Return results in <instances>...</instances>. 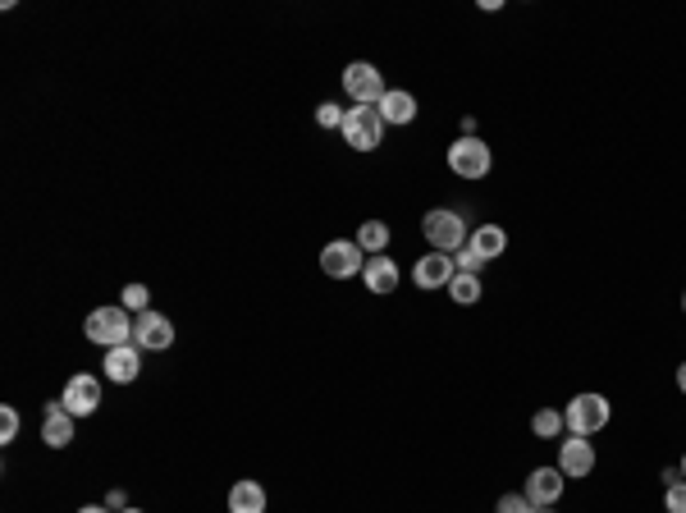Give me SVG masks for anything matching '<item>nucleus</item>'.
<instances>
[{"label": "nucleus", "mask_w": 686, "mask_h": 513, "mask_svg": "<svg viewBox=\"0 0 686 513\" xmlns=\"http://www.w3.org/2000/svg\"><path fill=\"white\" fill-rule=\"evenodd\" d=\"M421 234H426V243L435 252H462L467 243H472V230H467V216H458L453 207H435L426 211V220H421Z\"/></svg>", "instance_id": "f257e3e1"}, {"label": "nucleus", "mask_w": 686, "mask_h": 513, "mask_svg": "<svg viewBox=\"0 0 686 513\" xmlns=\"http://www.w3.org/2000/svg\"><path fill=\"white\" fill-rule=\"evenodd\" d=\"M609 417H613V408H609V399H604V394H577V399L563 408L568 431H572V436H581V440L600 436L604 426H609Z\"/></svg>", "instance_id": "f03ea898"}, {"label": "nucleus", "mask_w": 686, "mask_h": 513, "mask_svg": "<svg viewBox=\"0 0 686 513\" xmlns=\"http://www.w3.org/2000/svg\"><path fill=\"white\" fill-rule=\"evenodd\" d=\"M83 335L92 344H101V349H119V344H133V321L124 307H97L83 321Z\"/></svg>", "instance_id": "7ed1b4c3"}, {"label": "nucleus", "mask_w": 686, "mask_h": 513, "mask_svg": "<svg viewBox=\"0 0 686 513\" xmlns=\"http://www.w3.org/2000/svg\"><path fill=\"white\" fill-rule=\"evenodd\" d=\"M343 142L353 147V152H376L380 138H385V115L376 106H353L343 115Z\"/></svg>", "instance_id": "20e7f679"}, {"label": "nucleus", "mask_w": 686, "mask_h": 513, "mask_svg": "<svg viewBox=\"0 0 686 513\" xmlns=\"http://www.w3.org/2000/svg\"><path fill=\"white\" fill-rule=\"evenodd\" d=\"M343 92L353 97V106H380L385 97V74H380L371 60H353V65L343 69Z\"/></svg>", "instance_id": "39448f33"}, {"label": "nucleus", "mask_w": 686, "mask_h": 513, "mask_svg": "<svg viewBox=\"0 0 686 513\" xmlns=\"http://www.w3.org/2000/svg\"><path fill=\"white\" fill-rule=\"evenodd\" d=\"M490 161L494 156H490V147H485L481 138H458L449 147V170L458 179H485L490 175Z\"/></svg>", "instance_id": "423d86ee"}, {"label": "nucleus", "mask_w": 686, "mask_h": 513, "mask_svg": "<svg viewBox=\"0 0 686 513\" xmlns=\"http://www.w3.org/2000/svg\"><path fill=\"white\" fill-rule=\"evenodd\" d=\"M366 257L362 248H357V239H334L321 248V271L330 275V280H353V275H362Z\"/></svg>", "instance_id": "0eeeda50"}, {"label": "nucleus", "mask_w": 686, "mask_h": 513, "mask_svg": "<svg viewBox=\"0 0 686 513\" xmlns=\"http://www.w3.org/2000/svg\"><path fill=\"white\" fill-rule=\"evenodd\" d=\"M60 404H65L69 417H92L101 408V381H97V376H87V372L69 376L65 394H60Z\"/></svg>", "instance_id": "6e6552de"}, {"label": "nucleus", "mask_w": 686, "mask_h": 513, "mask_svg": "<svg viewBox=\"0 0 686 513\" xmlns=\"http://www.w3.org/2000/svg\"><path fill=\"white\" fill-rule=\"evenodd\" d=\"M133 344L147 353H165L174 344V321L161 317V312H142V317L133 321Z\"/></svg>", "instance_id": "1a4fd4ad"}, {"label": "nucleus", "mask_w": 686, "mask_h": 513, "mask_svg": "<svg viewBox=\"0 0 686 513\" xmlns=\"http://www.w3.org/2000/svg\"><path fill=\"white\" fill-rule=\"evenodd\" d=\"M563 491H568V477H563V472H558V463H554V468H536V472H531L522 495L536 504V509H549V504L563 500Z\"/></svg>", "instance_id": "9d476101"}, {"label": "nucleus", "mask_w": 686, "mask_h": 513, "mask_svg": "<svg viewBox=\"0 0 686 513\" xmlns=\"http://www.w3.org/2000/svg\"><path fill=\"white\" fill-rule=\"evenodd\" d=\"M453 275H458L453 257H449V252H435V248H430L426 257H421V262L412 266V280H417L421 289H449Z\"/></svg>", "instance_id": "9b49d317"}, {"label": "nucleus", "mask_w": 686, "mask_h": 513, "mask_svg": "<svg viewBox=\"0 0 686 513\" xmlns=\"http://www.w3.org/2000/svg\"><path fill=\"white\" fill-rule=\"evenodd\" d=\"M558 472H563V477H590V472H595V445L581 436L563 440V445H558Z\"/></svg>", "instance_id": "f8f14e48"}, {"label": "nucleus", "mask_w": 686, "mask_h": 513, "mask_svg": "<svg viewBox=\"0 0 686 513\" xmlns=\"http://www.w3.org/2000/svg\"><path fill=\"white\" fill-rule=\"evenodd\" d=\"M138 372H142V349H138V344L106 349V381L129 385V381H138Z\"/></svg>", "instance_id": "ddd939ff"}, {"label": "nucleus", "mask_w": 686, "mask_h": 513, "mask_svg": "<svg viewBox=\"0 0 686 513\" xmlns=\"http://www.w3.org/2000/svg\"><path fill=\"white\" fill-rule=\"evenodd\" d=\"M398 280H403V275H398V262H394V257H385V252H380V257H366V266H362V284L371 289V294H380V298L394 294Z\"/></svg>", "instance_id": "4468645a"}, {"label": "nucleus", "mask_w": 686, "mask_h": 513, "mask_svg": "<svg viewBox=\"0 0 686 513\" xmlns=\"http://www.w3.org/2000/svg\"><path fill=\"white\" fill-rule=\"evenodd\" d=\"M42 440L51 449H65L69 440H74V417L65 413V404H60V399H51V404L42 408Z\"/></svg>", "instance_id": "2eb2a0df"}, {"label": "nucleus", "mask_w": 686, "mask_h": 513, "mask_svg": "<svg viewBox=\"0 0 686 513\" xmlns=\"http://www.w3.org/2000/svg\"><path fill=\"white\" fill-rule=\"evenodd\" d=\"M380 115H385V124H412L417 120V97L403 88H389L385 97H380Z\"/></svg>", "instance_id": "dca6fc26"}, {"label": "nucleus", "mask_w": 686, "mask_h": 513, "mask_svg": "<svg viewBox=\"0 0 686 513\" xmlns=\"http://www.w3.org/2000/svg\"><path fill=\"white\" fill-rule=\"evenodd\" d=\"M467 248L481 257V262H494V257H504V248H508V234L499 230V225H476L472 230V243Z\"/></svg>", "instance_id": "f3484780"}, {"label": "nucleus", "mask_w": 686, "mask_h": 513, "mask_svg": "<svg viewBox=\"0 0 686 513\" xmlns=\"http://www.w3.org/2000/svg\"><path fill=\"white\" fill-rule=\"evenodd\" d=\"M229 513H266V486L238 481L234 491H229Z\"/></svg>", "instance_id": "a211bd4d"}, {"label": "nucleus", "mask_w": 686, "mask_h": 513, "mask_svg": "<svg viewBox=\"0 0 686 513\" xmlns=\"http://www.w3.org/2000/svg\"><path fill=\"white\" fill-rule=\"evenodd\" d=\"M481 294H485V289H481V275H453V280H449V298H453V303H458V307H472V303H481Z\"/></svg>", "instance_id": "6ab92c4d"}, {"label": "nucleus", "mask_w": 686, "mask_h": 513, "mask_svg": "<svg viewBox=\"0 0 686 513\" xmlns=\"http://www.w3.org/2000/svg\"><path fill=\"white\" fill-rule=\"evenodd\" d=\"M357 248L371 252V257H380V252L389 248V225L385 220H366L362 230H357Z\"/></svg>", "instance_id": "aec40b11"}, {"label": "nucleus", "mask_w": 686, "mask_h": 513, "mask_svg": "<svg viewBox=\"0 0 686 513\" xmlns=\"http://www.w3.org/2000/svg\"><path fill=\"white\" fill-rule=\"evenodd\" d=\"M531 431H536L540 440H558L563 431H568V422H563V413H558V408H540V413L531 417Z\"/></svg>", "instance_id": "412c9836"}, {"label": "nucleus", "mask_w": 686, "mask_h": 513, "mask_svg": "<svg viewBox=\"0 0 686 513\" xmlns=\"http://www.w3.org/2000/svg\"><path fill=\"white\" fill-rule=\"evenodd\" d=\"M151 289H147V284H124V294H119V307H124V312H138V317H142V312H151Z\"/></svg>", "instance_id": "4be33fe9"}, {"label": "nucleus", "mask_w": 686, "mask_h": 513, "mask_svg": "<svg viewBox=\"0 0 686 513\" xmlns=\"http://www.w3.org/2000/svg\"><path fill=\"white\" fill-rule=\"evenodd\" d=\"M343 115H348V110L334 106V101H321V106H316V124H321V129H343Z\"/></svg>", "instance_id": "5701e85b"}, {"label": "nucleus", "mask_w": 686, "mask_h": 513, "mask_svg": "<svg viewBox=\"0 0 686 513\" xmlns=\"http://www.w3.org/2000/svg\"><path fill=\"white\" fill-rule=\"evenodd\" d=\"M494 513H536V504H531L522 491H517V495H499V504H494Z\"/></svg>", "instance_id": "b1692460"}, {"label": "nucleus", "mask_w": 686, "mask_h": 513, "mask_svg": "<svg viewBox=\"0 0 686 513\" xmlns=\"http://www.w3.org/2000/svg\"><path fill=\"white\" fill-rule=\"evenodd\" d=\"M14 436H19V413L5 404V408H0V445H10Z\"/></svg>", "instance_id": "393cba45"}, {"label": "nucleus", "mask_w": 686, "mask_h": 513, "mask_svg": "<svg viewBox=\"0 0 686 513\" xmlns=\"http://www.w3.org/2000/svg\"><path fill=\"white\" fill-rule=\"evenodd\" d=\"M664 509L668 513H686V481H673L664 491Z\"/></svg>", "instance_id": "a878e982"}, {"label": "nucleus", "mask_w": 686, "mask_h": 513, "mask_svg": "<svg viewBox=\"0 0 686 513\" xmlns=\"http://www.w3.org/2000/svg\"><path fill=\"white\" fill-rule=\"evenodd\" d=\"M453 266H458L462 275H481V266H485V262L476 257L472 248H462V252H453Z\"/></svg>", "instance_id": "bb28decb"}, {"label": "nucleus", "mask_w": 686, "mask_h": 513, "mask_svg": "<svg viewBox=\"0 0 686 513\" xmlns=\"http://www.w3.org/2000/svg\"><path fill=\"white\" fill-rule=\"evenodd\" d=\"M106 509H129V504H124V491H110L106 495Z\"/></svg>", "instance_id": "cd10ccee"}, {"label": "nucleus", "mask_w": 686, "mask_h": 513, "mask_svg": "<svg viewBox=\"0 0 686 513\" xmlns=\"http://www.w3.org/2000/svg\"><path fill=\"white\" fill-rule=\"evenodd\" d=\"M78 513H110V509H106V504H83Z\"/></svg>", "instance_id": "c85d7f7f"}, {"label": "nucleus", "mask_w": 686, "mask_h": 513, "mask_svg": "<svg viewBox=\"0 0 686 513\" xmlns=\"http://www.w3.org/2000/svg\"><path fill=\"white\" fill-rule=\"evenodd\" d=\"M677 390L686 394V362H682V367H677Z\"/></svg>", "instance_id": "c756f323"}, {"label": "nucleus", "mask_w": 686, "mask_h": 513, "mask_svg": "<svg viewBox=\"0 0 686 513\" xmlns=\"http://www.w3.org/2000/svg\"><path fill=\"white\" fill-rule=\"evenodd\" d=\"M677 472H682V481H686V454H682V463H677Z\"/></svg>", "instance_id": "7c9ffc66"}, {"label": "nucleus", "mask_w": 686, "mask_h": 513, "mask_svg": "<svg viewBox=\"0 0 686 513\" xmlns=\"http://www.w3.org/2000/svg\"><path fill=\"white\" fill-rule=\"evenodd\" d=\"M119 513H142V509H138V504H129V509H119Z\"/></svg>", "instance_id": "2f4dec72"}, {"label": "nucleus", "mask_w": 686, "mask_h": 513, "mask_svg": "<svg viewBox=\"0 0 686 513\" xmlns=\"http://www.w3.org/2000/svg\"><path fill=\"white\" fill-rule=\"evenodd\" d=\"M682 312H686V294H682Z\"/></svg>", "instance_id": "473e14b6"}, {"label": "nucleus", "mask_w": 686, "mask_h": 513, "mask_svg": "<svg viewBox=\"0 0 686 513\" xmlns=\"http://www.w3.org/2000/svg\"><path fill=\"white\" fill-rule=\"evenodd\" d=\"M536 513H549V509H536Z\"/></svg>", "instance_id": "72a5a7b5"}]
</instances>
